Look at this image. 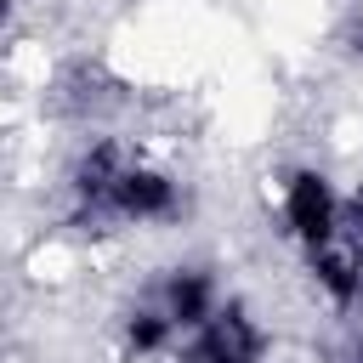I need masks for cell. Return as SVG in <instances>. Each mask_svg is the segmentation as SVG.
Returning a JSON list of instances; mask_svg holds the SVG:
<instances>
[{
    "instance_id": "cell-5",
    "label": "cell",
    "mask_w": 363,
    "mask_h": 363,
    "mask_svg": "<svg viewBox=\"0 0 363 363\" xmlns=\"http://www.w3.org/2000/svg\"><path fill=\"white\" fill-rule=\"evenodd\" d=\"M153 301H159V312L176 323V335H187V329H199V323L210 318V306L221 301V289H216V278H210L204 267H170V272L159 278Z\"/></svg>"
},
{
    "instance_id": "cell-3",
    "label": "cell",
    "mask_w": 363,
    "mask_h": 363,
    "mask_svg": "<svg viewBox=\"0 0 363 363\" xmlns=\"http://www.w3.org/2000/svg\"><path fill=\"white\" fill-rule=\"evenodd\" d=\"M182 363H261L267 357V329L244 301H216L199 329L182 340Z\"/></svg>"
},
{
    "instance_id": "cell-1",
    "label": "cell",
    "mask_w": 363,
    "mask_h": 363,
    "mask_svg": "<svg viewBox=\"0 0 363 363\" xmlns=\"http://www.w3.org/2000/svg\"><path fill=\"white\" fill-rule=\"evenodd\" d=\"M306 272L318 278V289L340 306V312H363V193L340 199L335 227L301 250Z\"/></svg>"
},
{
    "instance_id": "cell-6",
    "label": "cell",
    "mask_w": 363,
    "mask_h": 363,
    "mask_svg": "<svg viewBox=\"0 0 363 363\" xmlns=\"http://www.w3.org/2000/svg\"><path fill=\"white\" fill-rule=\"evenodd\" d=\"M119 329H125V352H130V357H164V352H176V340H182V335H176V323L159 312V301L130 306Z\"/></svg>"
},
{
    "instance_id": "cell-7",
    "label": "cell",
    "mask_w": 363,
    "mask_h": 363,
    "mask_svg": "<svg viewBox=\"0 0 363 363\" xmlns=\"http://www.w3.org/2000/svg\"><path fill=\"white\" fill-rule=\"evenodd\" d=\"M346 363H363V340H357V346H352V352H346Z\"/></svg>"
},
{
    "instance_id": "cell-2",
    "label": "cell",
    "mask_w": 363,
    "mask_h": 363,
    "mask_svg": "<svg viewBox=\"0 0 363 363\" xmlns=\"http://www.w3.org/2000/svg\"><path fill=\"white\" fill-rule=\"evenodd\" d=\"M176 210H182V182H176L170 170H159V164H147V159L130 153L125 170L113 176L102 210L91 216V227H102V221H119V227H153V221H170Z\"/></svg>"
},
{
    "instance_id": "cell-4",
    "label": "cell",
    "mask_w": 363,
    "mask_h": 363,
    "mask_svg": "<svg viewBox=\"0 0 363 363\" xmlns=\"http://www.w3.org/2000/svg\"><path fill=\"white\" fill-rule=\"evenodd\" d=\"M278 216H284L289 238L306 250V244H318V238L335 227L340 193H335V182H329L323 170H295V176L284 182V193H278Z\"/></svg>"
},
{
    "instance_id": "cell-8",
    "label": "cell",
    "mask_w": 363,
    "mask_h": 363,
    "mask_svg": "<svg viewBox=\"0 0 363 363\" xmlns=\"http://www.w3.org/2000/svg\"><path fill=\"white\" fill-rule=\"evenodd\" d=\"M6 17H11V0H0V23H6Z\"/></svg>"
}]
</instances>
